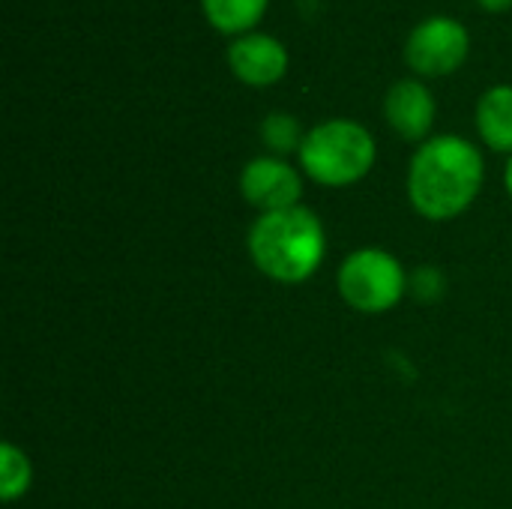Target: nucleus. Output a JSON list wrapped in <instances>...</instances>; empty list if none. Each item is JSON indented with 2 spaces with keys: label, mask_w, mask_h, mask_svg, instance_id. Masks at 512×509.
<instances>
[{
  "label": "nucleus",
  "mask_w": 512,
  "mask_h": 509,
  "mask_svg": "<svg viewBox=\"0 0 512 509\" xmlns=\"http://www.w3.org/2000/svg\"><path fill=\"white\" fill-rule=\"evenodd\" d=\"M483 9H489V12H501V9H507L512 6V0H477Z\"/></svg>",
  "instance_id": "4468645a"
},
{
  "label": "nucleus",
  "mask_w": 512,
  "mask_h": 509,
  "mask_svg": "<svg viewBox=\"0 0 512 509\" xmlns=\"http://www.w3.org/2000/svg\"><path fill=\"white\" fill-rule=\"evenodd\" d=\"M483 156L459 135H435L420 144L408 165V198L414 210L432 222L465 213L483 186Z\"/></svg>",
  "instance_id": "f257e3e1"
},
{
  "label": "nucleus",
  "mask_w": 512,
  "mask_h": 509,
  "mask_svg": "<svg viewBox=\"0 0 512 509\" xmlns=\"http://www.w3.org/2000/svg\"><path fill=\"white\" fill-rule=\"evenodd\" d=\"M261 138H264V144H267L273 153H291V150L300 153V144H303L306 135L300 132V123H297L291 114L276 111V114H270V117L261 123Z\"/></svg>",
  "instance_id": "f8f14e48"
},
{
  "label": "nucleus",
  "mask_w": 512,
  "mask_h": 509,
  "mask_svg": "<svg viewBox=\"0 0 512 509\" xmlns=\"http://www.w3.org/2000/svg\"><path fill=\"white\" fill-rule=\"evenodd\" d=\"M384 117L405 141H423L435 123V96L423 81L402 78L384 96Z\"/></svg>",
  "instance_id": "6e6552de"
},
{
  "label": "nucleus",
  "mask_w": 512,
  "mask_h": 509,
  "mask_svg": "<svg viewBox=\"0 0 512 509\" xmlns=\"http://www.w3.org/2000/svg\"><path fill=\"white\" fill-rule=\"evenodd\" d=\"M30 480H33L30 459L15 444H3L0 447V498L12 504L30 489Z\"/></svg>",
  "instance_id": "9b49d317"
},
{
  "label": "nucleus",
  "mask_w": 512,
  "mask_h": 509,
  "mask_svg": "<svg viewBox=\"0 0 512 509\" xmlns=\"http://www.w3.org/2000/svg\"><path fill=\"white\" fill-rule=\"evenodd\" d=\"M477 129L486 147L498 153H512V87H489L477 102Z\"/></svg>",
  "instance_id": "1a4fd4ad"
},
{
  "label": "nucleus",
  "mask_w": 512,
  "mask_h": 509,
  "mask_svg": "<svg viewBox=\"0 0 512 509\" xmlns=\"http://www.w3.org/2000/svg\"><path fill=\"white\" fill-rule=\"evenodd\" d=\"M504 180H507V192H510V198H512V156H510V162H507V171H504Z\"/></svg>",
  "instance_id": "2eb2a0df"
},
{
  "label": "nucleus",
  "mask_w": 512,
  "mask_h": 509,
  "mask_svg": "<svg viewBox=\"0 0 512 509\" xmlns=\"http://www.w3.org/2000/svg\"><path fill=\"white\" fill-rule=\"evenodd\" d=\"M249 255L273 282L297 285L318 273L327 255V234L321 219L303 204L261 213L249 228Z\"/></svg>",
  "instance_id": "f03ea898"
},
{
  "label": "nucleus",
  "mask_w": 512,
  "mask_h": 509,
  "mask_svg": "<svg viewBox=\"0 0 512 509\" xmlns=\"http://www.w3.org/2000/svg\"><path fill=\"white\" fill-rule=\"evenodd\" d=\"M303 171L321 186H351L375 165V138L354 120H324L300 144Z\"/></svg>",
  "instance_id": "7ed1b4c3"
},
{
  "label": "nucleus",
  "mask_w": 512,
  "mask_h": 509,
  "mask_svg": "<svg viewBox=\"0 0 512 509\" xmlns=\"http://www.w3.org/2000/svg\"><path fill=\"white\" fill-rule=\"evenodd\" d=\"M231 72L252 87L273 84L288 69V48L270 33H240L228 45Z\"/></svg>",
  "instance_id": "0eeeda50"
},
{
  "label": "nucleus",
  "mask_w": 512,
  "mask_h": 509,
  "mask_svg": "<svg viewBox=\"0 0 512 509\" xmlns=\"http://www.w3.org/2000/svg\"><path fill=\"white\" fill-rule=\"evenodd\" d=\"M405 291L408 273L384 249H357L339 267V294L351 309L363 315L390 312L405 297Z\"/></svg>",
  "instance_id": "20e7f679"
},
{
  "label": "nucleus",
  "mask_w": 512,
  "mask_h": 509,
  "mask_svg": "<svg viewBox=\"0 0 512 509\" xmlns=\"http://www.w3.org/2000/svg\"><path fill=\"white\" fill-rule=\"evenodd\" d=\"M240 195L261 213H276L300 204L303 180L294 165L279 156H258L240 171Z\"/></svg>",
  "instance_id": "423d86ee"
},
{
  "label": "nucleus",
  "mask_w": 512,
  "mask_h": 509,
  "mask_svg": "<svg viewBox=\"0 0 512 509\" xmlns=\"http://www.w3.org/2000/svg\"><path fill=\"white\" fill-rule=\"evenodd\" d=\"M270 0H201L207 21L222 33L249 30L267 9Z\"/></svg>",
  "instance_id": "9d476101"
},
{
  "label": "nucleus",
  "mask_w": 512,
  "mask_h": 509,
  "mask_svg": "<svg viewBox=\"0 0 512 509\" xmlns=\"http://www.w3.org/2000/svg\"><path fill=\"white\" fill-rule=\"evenodd\" d=\"M408 288H411V294L417 297V300H438L441 294H444V288H447V282H444V273L441 270H435V267H420V270H414L411 276H408Z\"/></svg>",
  "instance_id": "ddd939ff"
},
{
  "label": "nucleus",
  "mask_w": 512,
  "mask_h": 509,
  "mask_svg": "<svg viewBox=\"0 0 512 509\" xmlns=\"http://www.w3.org/2000/svg\"><path fill=\"white\" fill-rule=\"evenodd\" d=\"M468 57V30L450 15H432L420 21L408 42L405 60L420 75H447L459 69Z\"/></svg>",
  "instance_id": "39448f33"
}]
</instances>
